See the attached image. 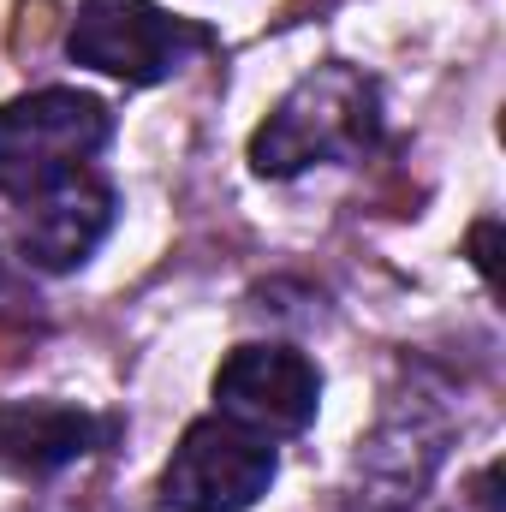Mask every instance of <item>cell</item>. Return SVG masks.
<instances>
[{"label": "cell", "instance_id": "3", "mask_svg": "<svg viewBox=\"0 0 506 512\" xmlns=\"http://www.w3.org/2000/svg\"><path fill=\"white\" fill-rule=\"evenodd\" d=\"M66 48H72L78 66H96L108 78L161 84V78L185 72L197 54H209L215 30L191 24V18H173L149 0H84L78 18H72Z\"/></svg>", "mask_w": 506, "mask_h": 512}, {"label": "cell", "instance_id": "2", "mask_svg": "<svg viewBox=\"0 0 506 512\" xmlns=\"http://www.w3.org/2000/svg\"><path fill=\"white\" fill-rule=\"evenodd\" d=\"M114 137V120L84 90H36L0 108V197L30 203L36 191L84 173Z\"/></svg>", "mask_w": 506, "mask_h": 512}, {"label": "cell", "instance_id": "7", "mask_svg": "<svg viewBox=\"0 0 506 512\" xmlns=\"http://www.w3.org/2000/svg\"><path fill=\"white\" fill-rule=\"evenodd\" d=\"M108 429L60 399H30V405H0V459L30 471V477H54L66 465H78L84 453H96Z\"/></svg>", "mask_w": 506, "mask_h": 512}, {"label": "cell", "instance_id": "6", "mask_svg": "<svg viewBox=\"0 0 506 512\" xmlns=\"http://www.w3.org/2000/svg\"><path fill=\"white\" fill-rule=\"evenodd\" d=\"M114 227V191L90 173H72L48 191H36L24 203V221H18V251L24 262L60 274V268H78L84 256L102 245V233Z\"/></svg>", "mask_w": 506, "mask_h": 512}, {"label": "cell", "instance_id": "8", "mask_svg": "<svg viewBox=\"0 0 506 512\" xmlns=\"http://www.w3.org/2000/svg\"><path fill=\"white\" fill-rule=\"evenodd\" d=\"M495 233H501V227H495V221H483V227H477V239H471V251H477V268H483L489 280H495Z\"/></svg>", "mask_w": 506, "mask_h": 512}, {"label": "cell", "instance_id": "5", "mask_svg": "<svg viewBox=\"0 0 506 512\" xmlns=\"http://www.w3.org/2000/svg\"><path fill=\"white\" fill-rule=\"evenodd\" d=\"M215 399L221 417H233L251 435H298L316 417L322 376L304 352L286 346H239L221 370H215Z\"/></svg>", "mask_w": 506, "mask_h": 512}, {"label": "cell", "instance_id": "1", "mask_svg": "<svg viewBox=\"0 0 506 512\" xmlns=\"http://www.w3.org/2000/svg\"><path fill=\"white\" fill-rule=\"evenodd\" d=\"M381 137V96L352 66H316L251 137V167L292 179L316 161H358Z\"/></svg>", "mask_w": 506, "mask_h": 512}, {"label": "cell", "instance_id": "4", "mask_svg": "<svg viewBox=\"0 0 506 512\" xmlns=\"http://www.w3.org/2000/svg\"><path fill=\"white\" fill-rule=\"evenodd\" d=\"M274 483V447L233 417H203L173 447L161 477V507L173 512H245Z\"/></svg>", "mask_w": 506, "mask_h": 512}]
</instances>
